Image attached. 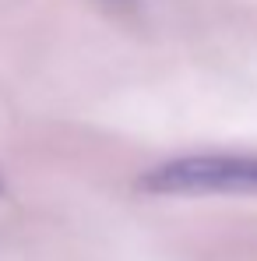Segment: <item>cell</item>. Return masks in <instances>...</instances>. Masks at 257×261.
<instances>
[{"label":"cell","mask_w":257,"mask_h":261,"mask_svg":"<svg viewBox=\"0 0 257 261\" xmlns=\"http://www.w3.org/2000/svg\"><path fill=\"white\" fill-rule=\"evenodd\" d=\"M148 194H243L257 191V155H187L141 176Z\"/></svg>","instance_id":"1"}]
</instances>
